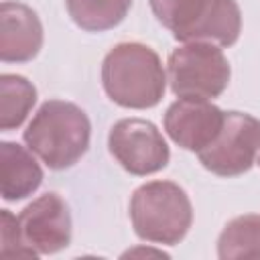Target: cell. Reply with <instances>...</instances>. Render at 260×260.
<instances>
[{
  "label": "cell",
  "mask_w": 260,
  "mask_h": 260,
  "mask_svg": "<svg viewBox=\"0 0 260 260\" xmlns=\"http://www.w3.org/2000/svg\"><path fill=\"white\" fill-rule=\"evenodd\" d=\"M102 85L114 104L146 110L162 100L167 73L158 53L148 45L118 43L102 61Z\"/></svg>",
  "instance_id": "1"
},
{
  "label": "cell",
  "mask_w": 260,
  "mask_h": 260,
  "mask_svg": "<svg viewBox=\"0 0 260 260\" xmlns=\"http://www.w3.org/2000/svg\"><path fill=\"white\" fill-rule=\"evenodd\" d=\"M91 124L87 114L73 102L47 100L41 104L22 140L49 169L63 171L73 167L89 148Z\"/></svg>",
  "instance_id": "2"
},
{
  "label": "cell",
  "mask_w": 260,
  "mask_h": 260,
  "mask_svg": "<svg viewBox=\"0 0 260 260\" xmlns=\"http://www.w3.org/2000/svg\"><path fill=\"white\" fill-rule=\"evenodd\" d=\"M128 211L136 236L162 246L179 244L193 223L191 199L185 189L173 181L140 185L130 197Z\"/></svg>",
  "instance_id": "3"
},
{
  "label": "cell",
  "mask_w": 260,
  "mask_h": 260,
  "mask_svg": "<svg viewBox=\"0 0 260 260\" xmlns=\"http://www.w3.org/2000/svg\"><path fill=\"white\" fill-rule=\"evenodd\" d=\"M230 63L223 51L205 41L185 43L169 55L167 81L177 98H219L230 83Z\"/></svg>",
  "instance_id": "4"
},
{
  "label": "cell",
  "mask_w": 260,
  "mask_h": 260,
  "mask_svg": "<svg viewBox=\"0 0 260 260\" xmlns=\"http://www.w3.org/2000/svg\"><path fill=\"white\" fill-rule=\"evenodd\" d=\"M260 152V120L246 112H225L223 126L209 146L197 152L199 162L217 177L248 173Z\"/></svg>",
  "instance_id": "5"
},
{
  "label": "cell",
  "mask_w": 260,
  "mask_h": 260,
  "mask_svg": "<svg viewBox=\"0 0 260 260\" xmlns=\"http://www.w3.org/2000/svg\"><path fill=\"white\" fill-rule=\"evenodd\" d=\"M108 148L120 167L136 177L162 171L171 158L162 132L152 122L142 118L118 120L110 128Z\"/></svg>",
  "instance_id": "6"
},
{
  "label": "cell",
  "mask_w": 260,
  "mask_h": 260,
  "mask_svg": "<svg viewBox=\"0 0 260 260\" xmlns=\"http://www.w3.org/2000/svg\"><path fill=\"white\" fill-rule=\"evenodd\" d=\"M22 244L37 256L65 250L71 242V211L59 193H43L16 215Z\"/></svg>",
  "instance_id": "7"
},
{
  "label": "cell",
  "mask_w": 260,
  "mask_h": 260,
  "mask_svg": "<svg viewBox=\"0 0 260 260\" xmlns=\"http://www.w3.org/2000/svg\"><path fill=\"white\" fill-rule=\"evenodd\" d=\"M225 112L203 98H179L175 100L162 118L169 138L191 152H199L213 142L223 126Z\"/></svg>",
  "instance_id": "8"
},
{
  "label": "cell",
  "mask_w": 260,
  "mask_h": 260,
  "mask_svg": "<svg viewBox=\"0 0 260 260\" xmlns=\"http://www.w3.org/2000/svg\"><path fill=\"white\" fill-rule=\"evenodd\" d=\"M43 47V24L37 12L16 0L0 4V59L4 63L32 61Z\"/></svg>",
  "instance_id": "9"
},
{
  "label": "cell",
  "mask_w": 260,
  "mask_h": 260,
  "mask_svg": "<svg viewBox=\"0 0 260 260\" xmlns=\"http://www.w3.org/2000/svg\"><path fill=\"white\" fill-rule=\"evenodd\" d=\"M43 183V169L20 144L0 142V191L4 201H20L32 195Z\"/></svg>",
  "instance_id": "10"
},
{
  "label": "cell",
  "mask_w": 260,
  "mask_h": 260,
  "mask_svg": "<svg viewBox=\"0 0 260 260\" xmlns=\"http://www.w3.org/2000/svg\"><path fill=\"white\" fill-rule=\"evenodd\" d=\"M242 32V12L236 0H209L205 12L189 30L185 43L205 41L217 47H232Z\"/></svg>",
  "instance_id": "11"
},
{
  "label": "cell",
  "mask_w": 260,
  "mask_h": 260,
  "mask_svg": "<svg viewBox=\"0 0 260 260\" xmlns=\"http://www.w3.org/2000/svg\"><path fill=\"white\" fill-rule=\"evenodd\" d=\"M217 256L221 260L260 258V213H246L228 221L217 238Z\"/></svg>",
  "instance_id": "12"
},
{
  "label": "cell",
  "mask_w": 260,
  "mask_h": 260,
  "mask_svg": "<svg viewBox=\"0 0 260 260\" xmlns=\"http://www.w3.org/2000/svg\"><path fill=\"white\" fill-rule=\"evenodd\" d=\"M65 6L81 30L104 32L126 18L132 0H65Z\"/></svg>",
  "instance_id": "13"
},
{
  "label": "cell",
  "mask_w": 260,
  "mask_h": 260,
  "mask_svg": "<svg viewBox=\"0 0 260 260\" xmlns=\"http://www.w3.org/2000/svg\"><path fill=\"white\" fill-rule=\"evenodd\" d=\"M37 102V87L22 75H0V128L14 130L30 114Z\"/></svg>",
  "instance_id": "14"
},
{
  "label": "cell",
  "mask_w": 260,
  "mask_h": 260,
  "mask_svg": "<svg viewBox=\"0 0 260 260\" xmlns=\"http://www.w3.org/2000/svg\"><path fill=\"white\" fill-rule=\"evenodd\" d=\"M156 20L173 32V37L185 43L189 30L201 18L209 0H148Z\"/></svg>",
  "instance_id": "15"
},
{
  "label": "cell",
  "mask_w": 260,
  "mask_h": 260,
  "mask_svg": "<svg viewBox=\"0 0 260 260\" xmlns=\"http://www.w3.org/2000/svg\"><path fill=\"white\" fill-rule=\"evenodd\" d=\"M0 232H2V246L0 254L8 258H37V254L22 244V238L18 234L16 215H12L8 209L0 211Z\"/></svg>",
  "instance_id": "16"
},
{
  "label": "cell",
  "mask_w": 260,
  "mask_h": 260,
  "mask_svg": "<svg viewBox=\"0 0 260 260\" xmlns=\"http://www.w3.org/2000/svg\"><path fill=\"white\" fill-rule=\"evenodd\" d=\"M256 162H258V165H260V152H258V158H256Z\"/></svg>",
  "instance_id": "17"
}]
</instances>
